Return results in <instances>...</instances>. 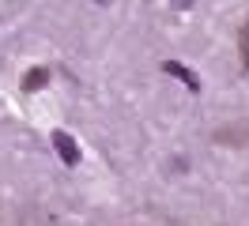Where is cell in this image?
Returning <instances> with one entry per match:
<instances>
[{
  "label": "cell",
  "mask_w": 249,
  "mask_h": 226,
  "mask_svg": "<svg viewBox=\"0 0 249 226\" xmlns=\"http://www.w3.org/2000/svg\"><path fill=\"white\" fill-rule=\"evenodd\" d=\"M49 139H53V147H57V155H61V162L68 166V170H76V166H79V143H76V139L64 132V128H57Z\"/></svg>",
  "instance_id": "obj_1"
},
{
  "label": "cell",
  "mask_w": 249,
  "mask_h": 226,
  "mask_svg": "<svg viewBox=\"0 0 249 226\" xmlns=\"http://www.w3.org/2000/svg\"><path fill=\"white\" fill-rule=\"evenodd\" d=\"M162 72H166V75H174V79H181V83H185V87L193 90V94L200 90V75H196V72H189L185 64H178V60H166V64H162Z\"/></svg>",
  "instance_id": "obj_2"
},
{
  "label": "cell",
  "mask_w": 249,
  "mask_h": 226,
  "mask_svg": "<svg viewBox=\"0 0 249 226\" xmlns=\"http://www.w3.org/2000/svg\"><path fill=\"white\" fill-rule=\"evenodd\" d=\"M49 83V68H31V72L23 75V90L27 94H34V90H42Z\"/></svg>",
  "instance_id": "obj_3"
},
{
  "label": "cell",
  "mask_w": 249,
  "mask_h": 226,
  "mask_svg": "<svg viewBox=\"0 0 249 226\" xmlns=\"http://www.w3.org/2000/svg\"><path fill=\"white\" fill-rule=\"evenodd\" d=\"M242 60H246V68H249V19H246V27H242Z\"/></svg>",
  "instance_id": "obj_4"
}]
</instances>
